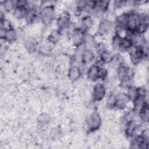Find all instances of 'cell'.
Instances as JSON below:
<instances>
[{"label": "cell", "mask_w": 149, "mask_h": 149, "mask_svg": "<svg viewBox=\"0 0 149 149\" xmlns=\"http://www.w3.org/2000/svg\"><path fill=\"white\" fill-rule=\"evenodd\" d=\"M78 69H76V68H73L72 71H71V76H74V79H76V77L78 76V75L79 74L78 73Z\"/></svg>", "instance_id": "3957f363"}, {"label": "cell", "mask_w": 149, "mask_h": 149, "mask_svg": "<svg viewBox=\"0 0 149 149\" xmlns=\"http://www.w3.org/2000/svg\"><path fill=\"white\" fill-rule=\"evenodd\" d=\"M53 15V12L51 8H46L43 11V18L44 19H46L47 21L52 18Z\"/></svg>", "instance_id": "7a4b0ae2"}, {"label": "cell", "mask_w": 149, "mask_h": 149, "mask_svg": "<svg viewBox=\"0 0 149 149\" xmlns=\"http://www.w3.org/2000/svg\"><path fill=\"white\" fill-rule=\"evenodd\" d=\"M104 89L103 86H97L95 87L94 90V98L96 100H100L104 96Z\"/></svg>", "instance_id": "6da1fadb"}]
</instances>
